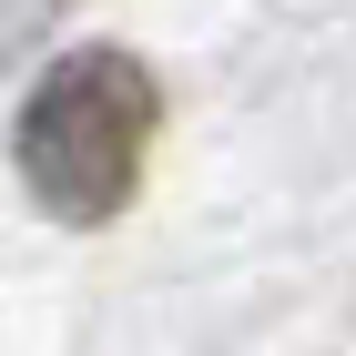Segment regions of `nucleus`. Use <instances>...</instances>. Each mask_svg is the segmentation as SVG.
Here are the masks:
<instances>
[{"mask_svg": "<svg viewBox=\"0 0 356 356\" xmlns=\"http://www.w3.org/2000/svg\"><path fill=\"white\" fill-rule=\"evenodd\" d=\"M153 133H163V82L143 72L133 51H61L41 82H31L21 122H10V163H21L31 204L61 224H112L133 204L143 163H153Z\"/></svg>", "mask_w": 356, "mask_h": 356, "instance_id": "obj_1", "label": "nucleus"}]
</instances>
